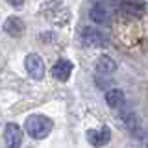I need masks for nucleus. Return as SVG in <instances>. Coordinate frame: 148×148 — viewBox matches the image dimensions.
I'll return each instance as SVG.
<instances>
[{
	"instance_id": "obj_1",
	"label": "nucleus",
	"mask_w": 148,
	"mask_h": 148,
	"mask_svg": "<svg viewBox=\"0 0 148 148\" xmlns=\"http://www.w3.org/2000/svg\"><path fill=\"white\" fill-rule=\"evenodd\" d=\"M54 128V122L50 117H46V115H30L26 120H24V130L26 133L30 137L34 139H45L50 135V132H52Z\"/></svg>"
},
{
	"instance_id": "obj_2",
	"label": "nucleus",
	"mask_w": 148,
	"mask_h": 148,
	"mask_svg": "<svg viewBox=\"0 0 148 148\" xmlns=\"http://www.w3.org/2000/svg\"><path fill=\"white\" fill-rule=\"evenodd\" d=\"M80 41L83 46H91V48H100V46L106 45V35L104 32L98 30V28H91L85 26L80 34Z\"/></svg>"
},
{
	"instance_id": "obj_3",
	"label": "nucleus",
	"mask_w": 148,
	"mask_h": 148,
	"mask_svg": "<svg viewBox=\"0 0 148 148\" xmlns=\"http://www.w3.org/2000/svg\"><path fill=\"white\" fill-rule=\"evenodd\" d=\"M24 67H26V72L30 74L32 80H43L45 63H43V59H41L39 54H28L26 59H24Z\"/></svg>"
},
{
	"instance_id": "obj_4",
	"label": "nucleus",
	"mask_w": 148,
	"mask_h": 148,
	"mask_svg": "<svg viewBox=\"0 0 148 148\" xmlns=\"http://www.w3.org/2000/svg\"><path fill=\"white\" fill-rule=\"evenodd\" d=\"M4 139H6V145L9 148L21 146V143H22V132H21V128H18L15 122L6 124V128H4Z\"/></svg>"
},
{
	"instance_id": "obj_5",
	"label": "nucleus",
	"mask_w": 148,
	"mask_h": 148,
	"mask_svg": "<svg viewBox=\"0 0 148 148\" xmlns=\"http://www.w3.org/2000/svg\"><path fill=\"white\" fill-rule=\"evenodd\" d=\"M109 139H111V130L108 126H104L100 130H89V132H87V141L95 146L106 145V143H109Z\"/></svg>"
},
{
	"instance_id": "obj_6",
	"label": "nucleus",
	"mask_w": 148,
	"mask_h": 148,
	"mask_svg": "<svg viewBox=\"0 0 148 148\" xmlns=\"http://www.w3.org/2000/svg\"><path fill=\"white\" fill-rule=\"evenodd\" d=\"M72 74V63L69 59H59L52 67V76L59 82H67Z\"/></svg>"
},
{
	"instance_id": "obj_7",
	"label": "nucleus",
	"mask_w": 148,
	"mask_h": 148,
	"mask_svg": "<svg viewBox=\"0 0 148 148\" xmlns=\"http://www.w3.org/2000/svg\"><path fill=\"white\" fill-rule=\"evenodd\" d=\"M2 28L9 37H22V34H24V22L18 17H8Z\"/></svg>"
},
{
	"instance_id": "obj_8",
	"label": "nucleus",
	"mask_w": 148,
	"mask_h": 148,
	"mask_svg": "<svg viewBox=\"0 0 148 148\" xmlns=\"http://www.w3.org/2000/svg\"><path fill=\"white\" fill-rule=\"evenodd\" d=\"M124 102H126V95H124V91H122V89H119V87L108 89V92H106V104H108L111 109H119V108H122Z\"/></svg>"
},
{
	"instance_id": "obj_9",
	"label": "nucleus",
	"mask_w": 148,
	"mask_h": 148,
	"mask_svg": "<svg viewBox=\"0 0 148 148\" xmlns=\"http://www.w3.org/2000/svg\"><path fill=\"white\" fill-rule=\"evenodd\" d=\"M89 17L92 22H96V24H106V22L109 21V9L104 6V4L96 2L92 4L91 9H89Z\"/></svg>"
},
{
	"instance_id": "obj_10",
	"label": "nucleus",
	"mask_w": 148,
	"mask_h": 148,
	"mask_svg": "<svg viewBox=\"0 0 148 148\" xmlns=\"http://www.w3.org/2000/svg\"><path fill=\"white\" fill-rule=\"evenodd\" d=\"M117 71V63H115L113 58H109V56H100L98 59H96V72L98 74H111Z\"/></svg>"
},
{
	"instance_id": "obj_11",
	"label": "nucleus",
	"mask_w": 148,
	"mask_h": 148,
	"mask_svg": "<svg viewBox=\"0 0 148 148\" xmlns=\"http://www.w3.org/2000/svg\"><path fill=\"white\" fill-rule=\"evenodd\" d=\"M120 120H122L124 128L130 130V132H135V130H137L139 120H137L135 111H132V109H122V111H120Z\"/></svg>"
},
{
	"instance_id": "obj_12",
	"label": "nucleus",
	"mask_w": 148,
	"mask_h": 148,
	"mask_svg": "<svg viewBox=\"0 0 148 148\" xmlns=\"http://www.w3.org/2000/svg\"><path fill=\"white\" fill-rule=\"evenodd\" d=\"M9 4H11L13 8H22L24 6V0H8Z\"/></svg>"
}]
</instances>
